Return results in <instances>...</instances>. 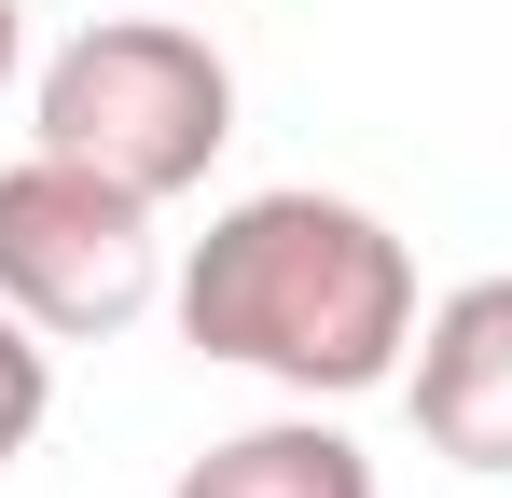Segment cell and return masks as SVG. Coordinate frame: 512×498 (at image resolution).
<instances>
[{
	"label": "cell",
	"instance_id": "6da1fadb",
	"mask_svg": "<svg viewBox=\"0 0 512 498\" xmlns=\"http://www.w3.org/2000/svg\"><path fill=\"white\" fill-rule=\"evenodd\" d=\"M180 332L291 402H360L416 360V249L346 194H236L180 263Z\"/></svg>",
	"mask_w": 512,
	"mask_h": 498
},
{
	"label": "cell",
	"instance_id": "7a4b0ae2",
	"mask_svg": "<svg viewBox=\"0 0 512 498\" xmlns=\"http://www.w3.org/2000/svg\"><path fill=\"white\" fill-rule=\"evenodd\" d=\"M236 139V70L208 28H167V14H97L84 42L42 70V153L97 166L125 194H194Z\"/></svg>",
	"mask_w": 512,
	"mask_h": 498
},
{
	"label": "cell",
	"instance_id": "3957f363",
	"mask_svg": "<svg viewBox=\"0 0 512 498\" xmlns=\"http://www.w3.org/2000/svg\"><path fill=\"white\" fill-rule=\"evenodd\" d=\"M167 277V236H153V194L97 180L70 153H14L0 166V305L42 319L56 346L84 332H125Z\"/></svg>",
	"mask_w": 512,
	"mask_h": 498
},
{
	"label": "cell",
	"instance_id": "277c9868",
	"mask_svg": "<svg viewBox=\"0 0 512 498\" xmlns=\"http://www.w3.org/2000/svg\"><path fill=\"white\" fill-rule=\"evenodd\" d=\"M402 402H416V443L457 457V471H512V277H471L416 319V360H402Z\"/></svg>",
	"mask_w": 512,
	"mask_h": 498
},
{
	"label": "cell",
	"instance_id": "5b68a950",
	"mask_svg": "<svg viewBox=\"0 0 512 498\" xmlns=\"http://www.w3.org/2000/svg\"><path fill=\"white\" fill-rule=\"evenodd\" d=\"M167 498H374V457L346 443L333 415H263L236 443H208Z\"/></svg>",
	"mask_w": 512,
	"mask_h": 498
},
{
	"label": "cell",
	"instance_id": "8992f818",
	"mask_svg": "<svg viewBox=\"0 0 512 498\" xmlns=\"http://www.w3.org/2000/svg\"><path fill=\"white\" fill-rule=\"evenodd\" d=\"M42 415H56V332L0 305V471L42 443Z\"/></svg>",
	"mask_w": 512,
	"mask_h": 498
},
{
	"label": "cell",
	"instance_id": "52a82bcc",
	"mask_svg": "<svg viewBox=\"0 0 512 498\" xmlns=\"http://www.w3.org/2000/svg\"><path fill=\"white\" fill-rule=\"evenodd\" d=\"M28 70V0H0V83Z\"/></svg>",
	"mask_w": 512,
	"mask_h": 498
}]
</instances>
